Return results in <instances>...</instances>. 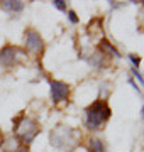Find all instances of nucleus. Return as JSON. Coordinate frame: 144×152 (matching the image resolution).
<instances>
[{
  "label": "nucleus",
  "mask_w": 144,
  "mask_h": 152,
  "mask_svg": "<svg viewBox=\"0 0 144 152\" xmlns=\"http://www.w3.org/2000/svg\"><path fill=\"white\" fill-rule=\"evenodd\" d=\"M132 75L136 76V78H137L139 81H141V83H143V85H144V76L141 75V73H139V69H136V68H132Z\"/></svg>",
  "instance_id": "4468645a"
},
{
  "label": "nucleus",
  "mask_w": 144,
  "mask_h": 152,
  "mask_svg": "<svg viewBox=\"0 0 144 152\" xmlns=\"http://www.w3.org/2000/svg\"><path fill=\"white\" fill-rule=\"evenodd\" d=\"M139 22H141V27L144 29V7H143V10H141V14H139Z\"/></svg>",
  "instance_id": "dca6fc26"
},
{
  "label": "nucleus",
  "mask_w": 144,
  "mask_h": 152,
  "mask_svg": "<svg viewBox=\"0 0 144 152\" xmlns=\"http://www.w3.org/2000/svg\"><path fill=\"white\" fill-rule=\"evenodd\" d=\"M104 59H105V54H95V56H92L90 64L93 66V68H102V64H104Z\"/></svg>",
  "instance_id": "9d476101"
},
{
  "label": "nucleus",
  "mask_w": 144,
  "mask_h": 152,
  "mask_svg": "<svg viewBox=\"0 0 144 152\" xmlns=\"http://www.w3.org/2000/svg\"><path fill=\"white\" fill-rule=\"evenodd\" d=\"M53 5H54L56 9H60V10L66 12V2H63V0H54V2H53Z\"/></svg>",
  "instance_id": "f8f14e48"
},
{
  "label": "nucleus",
  "mask_w": 144,
  "mask_h": 152,
  "mask_svg": "<svg viewBox=\"0 0 144 152\" xmlns=\"http://www.w3.org/2000/svg\"><path fill=\"white\" fill-rule=\"evenodd\" d=\"M80 139H82L80 130L66 127V125H56L49 134L51 145L61 152H73L80 145Z\"/></svg>",
  "instance_id": "f257e3e1"
},
{
  "label": "nucleus",
  "mask_w": 144,
  "mask_h": 152,
  "mask_svg": "<svg viewBox=\"0 0 144 152\" xmlns=\"http://www.w3.org/2000/svg\"><path fill=\"white\" fill-rule=\"evenodd\" d=\"M129 59H131V63H132V66L137 69L139 64H141V58H139L137 54H129Z\"/></svg>",
  "instance_id": "9b49d317"
},
{
  "label": "nucleus",
  "mask_w": 144,
  "mask_h": 152,
  "mask_svg": "<svg viewBox=\"0 0 144 152\" xmlns=\"http://www.w3.org/2000/svg\"><path fill=\"white\" fill-rule=\"evenodd\" d=\"M49 90H51V100H53V103L65 102L70 96V85H66L65 81L49 80Z\"/></svg>",
  "instance_id": "423d86ee"
},
{
  "label": "nucleus",
  "mask_w": 144,
  "mask_h": 152,
  "mask_svg": "<svg viewBox=\"0 0 144 152\" xmlns=\"http://www.w3.org/2000/svg\"><path fill=\"white\" fill-rule=\"evenodd\" d=\"M24 46L27 51H31L32 54H41L43 49H44V41L39 36L37 31L34 29H27L24 34Z\"/></svg>",
  "instance_id": "39448f33"
},
{
  "label": "nucleus",
  "mask_w": 144,
  "mask_h": 152,
  "mask_svg": "<svg viewBox=\"0 0 144 152\" xmlns=\"http://www.w3.org/2000/svg\"><path fill=\"white\" fill-rule=\"evenodd\" d=\"M39 132H41V129H39V125L36 120L27 118L24 115H21V117H17L14 120V134L26 145H29L34 140V137L37 135Z\"/></svg>",
  "instance_id": "7ed1b4c3"
},
{
  "label": "nucleus",
  "mask_w": 144,
  "mask_h": 152,
  "mask_svg": "<svg viewBox=\"0 0 144 152\" xmlns=\"http://www.w3.org/2000/svg\"><path fill=\"white\" fill-rule=\"evenodd\" d=\"M87 149H88V152H105V144L100 140L98 137H92L88 140Z\"/></svg>",
  "instance_id": "1a4fd4ad"
},
{
  "label": "nucleus",
  "mask_w": 144,
  "mask_h": 152,
  "mask_svg": "<svg viewBox=\"0 0 144 152\" xmlns=\"http://www.w3.org/2000/svg\"><path fill=\"white\" fill-rule=\"evenodd\" d=\"M68 19H70V22H71V24H76V22H78V15H76V12L68 10Z\"/></svg>",
  "instance_id": "ddd939ff"
},
{
  "label": "nucleus",
  "mask_w": 144,
  "mask_h": 152,
  "mask_svg": "<svg viewBox=\"0 0 144 152\" xmlns=\"http://www.w3.org/2000/svg\"><path fill=\"white\" fill-rule=\"evenodd\" d=\"M129 85H131V86L134 88V91H137L139 95H141V90H139V86H137V83L134 81V80H129Z\"/></svg>",
  "instance_id": "2eb2a0df"
},
{
  "label": "nucleus",
  "mask_w": 144,
  "mask_h": 152,
  "mask_svg": "<svg viewBox=\"0 0 144 152\" xmlns=\"http://www.w3.org/2000/svg\"><path fill=\"white\" fill-rule=\"evenodd\" d=\"M100 49L104 51V54H105L107 58H109V54H112L114 58H122L120 53H119V51L114 48V46H112L109 39H102V41H100Z\"/></svg>",
  "instance_id": "6e6552de"
},
{
  "label": "nucleus",
  "mask_w": 144,
  "mask_h": 152,
  "mask_svg": "<svg viewBox=\"0 0 144 152\" xmlns=\"http://www.w3.org/2000/svg\"><path fill=\"white\" fill-rule=\"evenodd\" d=\"M2 9H5L7 12H12V14H19V12L24 10V2H21V0H5V2H2Z\"/></svg>",
  "instance_id": "0eeeda50"
},
{
  "label": "nucleus",
  "mask_w": 144,
  "mask_h": 152,
  "mask_svg": "<svg viewBox=\"0 0 144 152\" xmlns=\"http://www.w3.org/2000/svg\"><path fill=\"white\" fill-rule=\"evenodd\" d=\"M110 107L104 98L95 100L88 108L85 110V127L90 130H98L102 129L105 122L110 118Z\"/></svg>",
  "instance_id": "f03ea898"
},
{
  "label": "nucleus",
  "mask_w": 144,
  "mask_h": 152,
  "mask_svg": "<svg viewBox=\"0 0 144 152\" xmlns=\"http://www.w3.org/2000/svg\"><path fill=\"white\" fill-rule=\"evenodd\" d=\"M22 59H24V53L12 44H7L0 49V66H4V68H14Z\"/></svg>",
  "instance_id": "20e7f679"
}]
</instances>
